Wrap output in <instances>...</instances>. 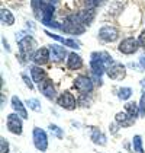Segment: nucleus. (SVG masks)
Masks as SVG:
<instances>
[{"label":"nucleus","instance_id":"obj_1","mask_svg":"<svg viewBox=\"0 0 145 153\" xmlns=\"http://www.w3.org/2000/svg\"><path fill=\"white\" fill-rule=\"evenodd\" d=\"M61 29L67 34H71V35H78V34L84 32V26H83V22L80 21L78 15L67 16V19L64 21V25L61 26Z\"/></svg>","mask_w":145,"mask_h":153},{"label":"nucleus","instance_id":"obj_2","mask_svg":"<svg viewBox=\"0 0 145 153\" xmlns=\"http://www.w3.org/2000/svg\"><path fill=\"white\" fill-rule=\"evenodd\" d=\"M35 47V41L32 36H25L22 39H19V53L22 59H29L32 56V51Z\"/></svg>","mask_w":145,"mask_h":153},{"label":"nucleus","instance_id":"obj_3","mask_svg":"<svg viewBox=\"0 0 145 153\" xmlns=\"http://www.w3.org/2000/svg\"><path fill=\"white\" fill-rule=\"evenodd\" d=\"M34 144L41 152H45L48 149V137H47V133L44 130L34 128Z\"/></svg>","mask_w":145,"mask_h":153},{"label":"nucleus","instance_id":"obj_4","mask_svg":"<svg viewBox=\"0 0 145 153\" xmlns=\"http://www.w3.org/2000/svg\"><path fill=\"white\" fill-rule=\"evenodd\" d=\"M106 73L110 79L113 80H122L126 74V70H125V66L121 64V63H113L110 64L108 69H106Z\"/></svg>","mask_w":145,"mask_h":153},{"label":"nucleus","instance_id":"obj_5","mask_svg":"<svg viewBox=\"0 0 145 153\" xmlns=\"http://www.w3.org/2000/svg\"><path fill=\"white\" fill-rule=\"evenodd\" d=\"M118 36H119V31L115 28V26H103L100 31H99V38L100 39H103V41H106V42H113V41H116L118 39Z\"/></svg>","mask_w":145,"mask_h":153},{"label":"nucleus","instance_id":"obj_6","mask_svg":"<svg viewBox=\"0 0 145 153\" xmlns=\"http://www.w3.org/2000/svg\"><path fill=\"white\" fill-rule=\"evenodd\" d=\"M57 102H58V105H60L61 108L68 109V111L75 109V105H77L75 98H74L72 94H70V92H64V94H61L60 96H58V99H57Z\"/></svg>","mask_w":145,"mask_h":153},{"label":"nucleus","instance_id":"obj_7","mask_svg":"<svg viewBox=\"0 0 145 153\" xmlns=\"http://www.w3.org/2000/svg\"><path fill=\"white\" fill-rule=\"evenodd\" d=\"M118 50L121 51L122 54H128V56H129V54L136 53V50H138V42H136V39H135V38H132V36L125 38L121 44H119Z\"/></svg>","mask_w":145,"mask_h":153},{"label":"nucleus","instance_id":"obj_8","mask_svg":"<svg viewBox=\"0 0 145 153\" xmlns=\"http://www.w3.org/2000/svg\"><path fill=\"white\" fill-rule=\"evenodd\" d=\"M7 130L13 134H22V121L19 115L16 114L7 115Z\"/></svg>","mask_w":145,"mask_h":153},{"label":"nucleus","instance_id":"obj_9","mask_svg":"<svg viewBox=\"0 0 145 153\" xmlns=\"http://www.w3.org/2000/svg\"><path fill=\"white\" fill-rule=\"evenodd\" d=\"M74 86H75L81 94H89V92H92V89H93V83H92V80H90L87 76H78V77L74 80Z\"/></svg>","mask_w":145,"mask_h":153},{"label":"nucleus","instance_id":"obj_10","mask_svg":"<svg viewBox=\"0 0 145 153\" xmlns=\"http://www.w3.org/2000/svg\"><path fill=\"white\" fill-rule=\"evenodd\" d=\"M49 59H51L49 48H39V50H36V53L34 54V57H32V60L35 61L36 66H44L45 63H48Z\"/></svg>","mask_w":145,"mask_h":153},{"label":"nucleus","instance_id":"obj_11","mask_svg":"<svg viewBox=\"0 0 145 153\" xmlns=\"http://www.w3.org/2000/svg\"><path fill=\"white\" fill-rule=\"evenodd\" d=\"M39 91L48 99H55V88H54V85L49 79H45L44 82L39 83Z\"/></svg>","mask_w":145,"mask_h":153},{"label":"nucleus","instance_id":"obj_12","mask_svg":"<svg viewBox=\"0 0 145 153\" xmlns=\"http://www.w3.org/2000/svg\"><path fill=\"white\" fill-rule=\"evenodd\" d=\"M90 67H92V70H93V73L96 74V76H102L103 74V71L106 70V64L102 61V60H99L96 57V56H93L92 54V61H90Z\"/></svg>","mask_w":145,"mask_h":153},{"label":"nucleus","instance_id":"obj_13","mask_svg":"<svg viewBox=\"0 0 145 153\" xmlns=\"http://www.w3.org/2000/svg\"><path fill=\"white\" fill-rule=\"evenodd\" d=\"M81 66H83V60H81V57H80L78 54H75V53L68 54V59H67V67H68L70 70H78Z\"/></svg>","mask_w":145,"mask_h":153},{"label":"nucleus","instance_id":"obj_14","mask_svg":"<svg viewBox=\"0 0 145 153\" xmlns=\"http://www.w3.org/2000/svg\"><path fill=\"white\" fill-rule=\"evenodd\" d=\"M49 56H51L52 61H61L67 56V51L64 50V47H60V45H51L49 47Z\"/></svg>","mask_w":145,"mask_h":153},{"label":"nucleus","instance_id":"obj_15","mask_svg":"<svg viewBox=\"0 0 145 153\" xmlns=\"http://www.w3.org/2000/svg\"><path fill=\"white\" fill-rule=\"evenodd\" d=\"M115 120L122 127H131V126H133V123H135V118L131 117L128 112H118Z\"/></svg>","mask_w":145,"mask_h":153},{"label":"nucleus","instance_id":"obj_16","mask_svg":"<svg viewBox=\"0 0 145 153\" xmlns=\"http://www.w3.org/2000/svg\"><path fill=\"white\" fill-rule=\"evenodd\" d=\"M48 36H51V38H54V39H57V41H60L61 44H64L65 47H70V48H75V50H78L80 48V44L75 41V39H68V38H62V36L60 35H55V34H52V32H45Z\"/></svg>","mask_w":145,"mask_h":153},{"label":"nucleus","instance_id":"obj_17","mask_svg":"<svg viewBox=\"0 0 145 153\" xmlns=\"http://www.w3.org/2000/svg\"><path fill=\"white\" fill-rule=\"evenodd\" d=\"M12 106H13V109L18 112L19 117H22L23 120L28 118V112H26V109H25V105L22 104V101H21L18 96H12Z\"/></svg>","mask_w":145,"mask_h":153},{"label":"nucleus","instance_id":"obj_18","mask_svg":"<svg viewBox=\"0 0 145 153\" xmlns=\"http://www.w3.org/2000/svg\"><path fill=\"white\" fill-rule=\"evenodd\" d=\"M31 74H32L34 82H36V83H41V82L45 80V70L41 69V66H34V67H31Z\"/></svg>","mask_w":145,"mask_h":153},{"label":"nucleus","instance_id":"obj_19","mask_svg":"<svg viewBox=\"0 0 145 153\" xmlns=\"http://www.w3.org/2000/svg\"><path fill=\"white\" fill-rule=\"evenodd\" d=\"M78 18L83 22V25H90V22L94 18V10L93 9H84V10H81L78 13Z\"/></svg>","mask_w":145,"mask_h":153},{"label":"nucleus","instance_id":"obj_20","mask_svg":"<svg viewBox=\"0 0 145 153\" xmlns=\"http://www.w3.org/2000/svg\"><path fill=\"white\" fill-rule=\"evenodd\" d=\"M0 21H1L3 25H7V26L15 24V18H13L12 12H9L7 9H1L0 10Z\"/></svg>","mask_w":145,"mask_h":153},{"label":"nucleus","instance_id":"obj_21","mask_svg":"<svg viewBox=\"0 0 145 153\" xmlns=\"http://www.w3.org/2000/svg\"><path fill=\"white\" fill-rule=\"evenodd\" d=\"M92 140H93V143H96V144L105 146V144H106V136H105L100 130L94 128L93 133H92Z\"/></svg>","mask_w":145,"mask_h":153},{"label":"nucleus","instance_id":"obj_22","mask_svg":"<svg viewBox=\"0 0 145 153\" xmlns=\"http://www.w3.org/2000/svg\"><path fill=\"white\" fill-rule=\"evenodd\" d=\"M125 111L131 115V117H138V114H139V105L138 104H135V102H128L126 105H125Z\"/></svg>","mask_w":145,"mask_h":153},{"label":"nucleus","instance_id":"obj_23","mask_svg":"<svg viewBox=\"0 0 145 153\" xmlns=\"http://www.w3.org/2000/svg\"><path fill=\"white\" fill-rule=\"evenodd\" d=\"M132 146H133V150H135V152L144 153V149H142V139H141V136H133Z\"/></svg>","mask_w":145,"mask_h":153},{"label":"nucleus","instance_id":"obj_24","mask_svg":"<svg viewBox=\"0 0 145 153\" xmlns=\"http://www.w3.org/2000/svg\"><path fill=\"white\" fill-rule=\"evenodd\" d=\"M131 95H132V89L131 88H122V89H119L118 96H119V99H122V101H126V99L131 98Z\"/></svg>","mask_w":145,"mask_h":153},{"label":"nucleus","instance_id":"obj_25","mask_svg":"<svg viewBox=\"0 0 145 153\" xmlns=\"http://www.w3.org/2000/svg\"><path fill=\"white\" fill-rule=\"evenodd\" d=\"M26 105L29 106L32 111H35V112H39V111H41V105H39V101H38V99H28V101H26Z\"/></svg>","mask_w":145,"mask_h":153},{"label":"nucleus","instance_id":"obj_26","mask_svg":"<svg viewBox=\"0 0 145 153\" xmlns=\"http://www.w3.org/2000/svg\"><path fill=\"white\" fill-rule=\"evenodd\" d=\"M49 131H51L52 134H55L58 139H62V136H64L62 130H61L58 126H54V124H51V126H49Z\"/></svg>","mask_w":145,"mask_h":153},{"label":"nucleus","instance_id":"obj_27","mask_svg":"<svg viewBox=\"0 0 145 153\" xmlns=\"http://www.w3.org/2000/svg\"><path fill=\"white\" fill-rule=\"evenodd\" d=\"M0 153H9V144L4 137L0 139Z\"/></svg>","mask_w":145,"mask_h":153},{"label":"nucleus","instance_id":"obj_28","mask_svg":"<svg viewBox=\"0 0 145 153\" xmlns=\"http://www.w3.org/2000/svg\"><path fill=\"white\" fill-rule=\"evenodd\" d=\"M139 115L141 117H145V92L141 98V102H139Z\"/></svg>","mask_w":145,"mask_h":153},{"label":"nucleus","instance_id":"obj_29","mask_svg":"<svg viewBox=\"0 0 145 153\" xmlns=\"http://www.w3.org/2000/svg\"><path fill=\"white\" fill-rule=\"evenodd\" d=\"M22 79H23V82L26 83V86H28L29 89H34V85H32V82L29 80V77H28V76H26L25 73H22Z\"/></svg>","mask_w":145,"mask_h":153},{"label":"nucleus","instance_id":"obj_30","mask_svg":"<svg viewBox=\"0 0 145 153\" xmlns=\"http://www.w3.org/2000/svg\"><path fill=\"white\" fill-rule=\"evenodd\" d=\"M138 42H139V45L142 48H145V29L141 32V35H139V38H138Z\"/></svg>","mask_w":145,"mask_h":153},{"label":"nucleus","instance_id":"obj_31","mask_svg":"<svg viewBox=\"0 0 145 153\" xmlns=\"http://www.w3.org/2000/svg\"><path fill=\"white\" fill-rule=\"evenodd\" d=\"M139 63H141V66H142V67L145 69V54L142 56V57H141V59H139Z\"/></svg>","mask_w":145,"mask_h":153},{"label":"nucleus","instance_id":"obj_32","mask_svg":"<svg viewBox=\"0 0 145 153\" xmlns=\"http://www.w3.org/2000/svg\"><path fill=\"white\" fill-rule=\"evenodd\" d=\"M144 85H145V80H144Z\"/></svg>","mask_w":145,"mask_h":153}]
</instances>
